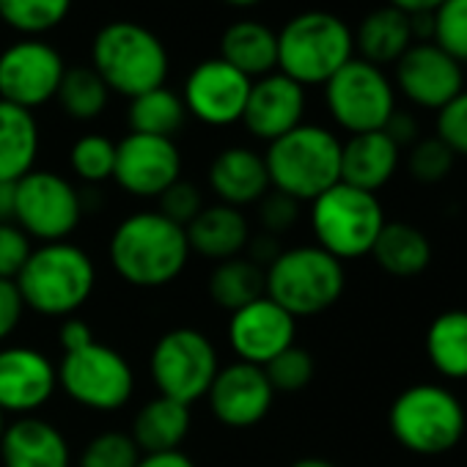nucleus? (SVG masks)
Segmentation results:
<instances>
[{"mask_svg":"<svg viewBox=\"0 0 467 467\" xmlns=\"http://www.w3.org/2000/svg\"><path fill=\"white\" fill-rule=\"evenodd\" d=\"M209 187L217 195V203L234 209L259 203L273 190L265 154L248 146H228L217 151L209 165Z\"/></svg>","mask_w":467,"mask_h":467,"instance_id":"nucleus-21","label":"nucleus"},{"mask_svg":"<svg viewBox=\"0 0 467 467\" xmlns=\"http://www.w3.org/2000/svg\"><path fill=\"white\" fill-rule=\"evenodd\" d=\"M220 371L214 344L195 327L168 330L151 349L149 374L160 396L192 407Z\"/></svg>","mask_w":467,"mask_h":467,"instance_id":"nucleus-11","label":"nucleus"},{"mask_svg":"<svg viewBox=\"0 0 467 467\" xmlns=\"http://www.w3.org/2000/svg\"><path fill=\"white\" fill-rule=\"evenodd\" d=\"M352 58V26L336 12L306 9L278 31V72L303 88L325 86Z\"/></svg>","mask_w":467,"mask_h":467,"instance_id":"nucleus-2","label":"nucleus"},{"mask_svg":"<svg viewBox=\"0 0 467 467\" xmlns=\"http://www.w3.org/2000/svg\"><path fill=\"white\" fill-rule=\"evenodd\" d=\"M437 138L456 157H467V88L437 110Z\"/></svg>","mask_w":467,"mask_h":467,"instance_id":"nucleus-41","label":"nucleus"},{"mask_svg":"<svg viewBox=\"0 0 467 467\" xmlns=\"http://www.w3.org/2000/svg\"><path fill=\"white\" fill-rule=\"evenodd\" d=\"M385 223V209L377 192H366L344 182L311 201V228L317 245L338 262L371 256Z\"/></svg>","mask_w":467,"mask_h":467,"instance_id":"nucleus-8","label":"nucleus"},{"mask_svg":"<svg viewBox=\"0 0 467 467\" xmlns=\"http://www.w3.org/2000/svg\"><path fill=\"white\" fill-rule=\"evenodd\" d=\"M69 442L61 429L36 415H23L15 423H6L0 437L4 467H69Z\"/></svg>","mask_w":467,"mask_h":467,"instance_id":"nucleus-22","label":"nucleus"},{"mask_svg":"<svg viewBox=\"0 0 467 467\" xmlns=\"http://www.w3.org/2000/svg\"><path fill=\"white\" fill-rule=\"evenodd\" d=\"M248 254V259L254 262V265H259L262 270H267L278 256H281V243H278V237H270V234H262V237H256V240H251L248 243V248H245Z\"/></svg>","mask_w":467,"mask_h":467,"instance_id":"nucleus-47","label":"nucleus"},{"mask_svg":"<svg viewBox=\"0 0 467 467\" xmlns=\"http://www.w3.org/2000/svg\"><path fill=\"white\" fill-rule=\"evenodd\" d=\"M15 284L28 311L67 319L94 295L97 267L83 248L72 243H47L31 251Z\"/></svg>","mask_w":467,"mask_h":467,"instance_id":"nucleus-4","label":"nucleus"},{"mask_svg":"<svg viewBox=\"0 0 467 467\" xmlns=\"http://www.w3.org/2000/svg\"><path fill=\"white\" fill-rule=\"evenodd\" d=\"M187 434H190V407L165 396H154L151 401H146L138 410L130 431L140 453L179 451Z\"/></svg>","mask_w":467,"mask_h":467,"instance_id":"nucleus-29","label":"nucleus"},{"mask_svg":"<svg viewBox=\"0 0 467 467\" xmlns=\"http://www.w3.org/2000/svg\"><path fill=\"white\" fill-rule=\"evenodd\" d=\"M34 245L17 223H0V278L15 281L26 267Z\"/></svg>","mask_w":467,"mask_h":467,"instance_id":"nucleus-43","label":"nucleus"},{"mask_svg":"<svg viewBox=\"0 0 467 467\" xmlns=\"http://www.w3.org/2000/svg\"><path fill=\"white\" fill-rule=\"evenodd\" d=\"M426 358L448 379H467V311L451 308L431 319L426 330Z\"/></svg>","mask_w":467,"mask_h":467,"instance_id":"nucleus-30","label":"nucleus"},{"mask_svg":"<svg viewBox=\"0 0 467 467\" xmlns=\"http://www.w3.org/2000/svg\"><path fill=\"white\" fill-rule=\"evenodd\" d=\"M0 223H15V184L0 182Z\"/></svg>","mask_w":467,"mask_h":467,"instance_id":"nucleus-50","label":"nucleus"},{"mask_svg":"<svg viewBox=\"0 0 467 467\" xmlns=\"http://www.w3.org/2000/svg\"><path fill=\"white\" fill-rule=\"evenodd\" d=\"M23 311H26V303L20 297L17 284L0 278V341H6L17 330Z\"/></svg>","mask_w":467,"mask_h":467,"instance_id":"nucleus-44","label":"nucleus"},{"mask_svg":"<svg viewBox=\"0 0 467 467\" xmlns=\"http://www.w3.org/2000/svg\"><path fill=\"white\" fill-rule=\"evenodd\" d=\"M88 341H94V330L88 322L78 319V317H67L64 325H61V333H58V344L64 352H72V349H80L86 347Z\"/></svg>","mask_w":467,"mask_h":467,"instance_id":"nucleus-46","label":"nucleus"},{"mask_svg":"<svg viewBox=\"0 0 467 467\" xmlns=\"http://www.w3.org/2000/svg\"><path fill=\"white\" fill-rule=\"evenodd\" d=\"M251 83V78L237 72L223 58H206L195 64L184 78L182 102L187 116L206 127H231L243 121Z\"/></svg>","mask_w":467,"mask_h":467,"instance_id":"nucleus-14","label":"nucleus"},{"mask_svg":"<svg viewBox=\"0 0 467 467\" xmlns=\"http://www.w3.org/2000/svg\"><path fill=\"white\" fill-rule=\"evenodd\" d=\"M297 319L267 295L234 311L228 319V344L243 363L267 366L275 355L295 344Z\"/></svg>","mask_w":467,"mask_h":467,"instance_id":"nucleus-18","label":"nucleus"},{"mask_svg":"<svg viewBox=\"0 0 467 467\" xmlns=\"http://www.w3.org/2000/svg\"><path fill=\"white\" fill-rule=\"evenodd\" d=\"M39 124L26 108L0 99V182H20L36 168L39 157Z\"/></svg>","mask_w":467,"mask_h":467,"instance_id":"nucleus-27","label":"nucleus"},{"mask_svg":"<svg viewBox=\"0 0 467 467\" xmlns=\"http://www.w3.org/2000/svg\"><path fill=\"white\" fill-rule=\"evenodd\" d=\"M69 165H72L75 176L83 179L86 184H102V182L113 179V168H116V143H113L108 135H99V132L80 135V138L72 143Z\"/></svg>","mask_w":467,"mask_h":467,"instance_id":"nucleus-35","label":"nucleus"},{"mask_svg":"<svg viewBox=\"0 0 467 467\" xmlns=\"http://www.w3.org/2000/svg\"><path fill=\"white\" fill-rule=\"evenodd\" d=\"M306 108H308L306 88L292 78L273 72L251 83L243 124L256 140L273 143L303 124Z\"/></svg>","mask_w":467,"mask_h":467,"instance_id":"nucleus-20","label":"nucleus"},{"mask_svg":"<svg viewBox=\"0 0 467 467\" xmlns=\"http://www.w3.org/2000/svg\"><path fill=\"white\" fill-rule=\"evenodd\" d=\"M190 254H198L212 262H225L243 256L251 243V225L243 209L225 203H212L198 212V217L184 228Z\"/></svg>","mask_w":467,"mask_h":467,"instance_id":"nucleus-24","label":"nucleus"},{"mask_svg":"<svg viewBox=\"0 0 467 467\" xmlns=\"http://www.w3.org/2000/svg\"><path fill=\"white\" fill-rule=\"evenodd\" d=\"M108 256L119 278L130 286L160 289L184 273L190 245L184 228L154 209L135 212L116 225Z\"/></svg>","mask_w":467,"mask_h":467,"instance_id":"nucleus-1","label":"nucleus"},{"mask_svg":"<svg viewBox=\"0 0 467 467\" xmlns=\"http://www.w3.org/2000/svg\"><path fill=\"white\" fill-rule=\"evenodd\" d=\"M75 0H0V23L23 36L42 39L72 12Z\"/></svg>","mask_w":467,"mask_h":467,"instance_id":"nucleus-34","label":"nucleus"},{"mask_svg":"<svg viewBox=\"0 0 467 467\" xmlns=\"http://www.w3.org/2000/svg\"><path fill=\"white\" fill-rule=\"evenodd\" d=\"M344 289V262L319 245L281 251V256L265 270V295L295 319L330 311L341 300Z\"/></svg>","mask_w":467,"mask_h":467,"instance_id":"nucleus-6","label":"nucleus"},{"mask_svg":"<svg viewBox=\"0 0 467 467\" xmlns=\"http://www.w3.org/2000/svg\"><path fill=\"white\" fill-rule=\"evenodd\" d=\"M56 371L58 388H64L75 404L97 412L121 410L135 390V374L127 358L97 338L80 349L64 352Z\"/></svg>","mask_w":467,"mask_h":467,"instance_id":"nucleus-10","label":"nucleus"},{"mask_svg":"<svg viewBox=\"0 0 467 467\" xmlns=\"http://www.w3.org/2000/svg\"><path fill=\"white\" fill-rule=\"evenodd\" d=\"M56 102L69 119L94 121L105 113L110 102V88L91 67H69L58 86Z\"/></svg>","mask_w":467,"mask_h":467,"instance_id":"nucleus-33","label":"nucleus"},{"mask_svg":"<svg viewBox=\"0 0 467 467\" xmlns=\"http://www.w3.org/2000/svg\"><path fill=\"white\" fill-rule=\"evenodd\" d=\"M352 36L355 58H363L379 69L393 67L415 45L412 17L390 4L368 9L360 17L358 28H352Z\"/></svg>","mask_w":467,"mask_h":467,"instance_id":"nucleus-23","label":"nucleus"},{"mask_svg":"<svg viewBox=\"0 0 467 467\" xmlns=\"http://www.w3.org/2000/svg\"><path fill=\"white\" fill-rule=\"evenodd\" d=\"M206 399L214 420L231 429H251L270 415L275 390L262 366L237 360L214 374Z\"/></svg>","mask_w":467,"mask_h":467,"instance_id":"nucleus-17","label":"nucleus"},{"mask_svg":"<svg viewBox=\"0 0 467 467\" xmlns=\"http://www.w3.org/2000/svg\"><path fill=\"white\" fill-rule=\"evenodd\" d=\"M113 179L135 198H160L182 179V151L173 138L130 132L116 143Z\"/></svg>","mask_w":467,"mask_h":467,"instance_id":"nucleus-16","label":"nucleus"},{"mask_svg":"<svg viewBox=\"0 0 467 467\" xmlns=\"http://www.w3.org/2000/svg\"><path fill=\"white\" fill-rule=\"evenodd\" d=\"M251 80L278 72V31L262 20H234L220 36V56Z\"/></svg>","mask_w":467,"mask_h":467,"instance_id":"nucleus-26","label":"nucleus"},{"mask_svg":"<svg viewBox=\"0 0 467 467\" xmlns=\"http://www.w3.org/2000/svg\"><path fill=\"white\" fill-rule=\"evenodd\" d=\"M292 467H338V464H333L330 459H322V456H303Z\"/></svg>","mask_w":467,"mask_h":467,"instance_id":"nucleus-51","label":"nucleus"},{"mask_svg":"<svg viewBox=\"0 0 467 467\" xmlns=\"http://www.w3.org/2000/svg\"><path fill=\"white\" fill-rule=\"evenodd\" d=\"M456 154L437 138H418L410 146V157H407V168L410 176L418 184H440L448 179V173L453 171Z\"/></svg>","mask_w":467,"mask_h":467,"instance_id":"nucleus-37","label":"nucleus"},{"mask_svg":"<svg viewBox=\"0 0 467 467\" xmlns=\"http://www.w3.org/2000/svg\"><path fill=\"white\" fill-rule=\"evenodd\" d=\"M91 69L105 80L110 94L132 99L165 86L171 58L151 28L135 20H113L94 34Z\"/></svg>","mask_w":467,"mask_h":467,"instance_id":"nucleus-3","label":"nucleus"},{"mask_svg":"<svg viewBox=\"0 0 467 467\" xmlns=\"http://www.w3.org/2000/svg\"><path fill=\"white\" fill-rule=\"evenodd\" d=\"M140 451L127 431H102L80 453V467H135Z\"/></svg>","mask_w":467,"mask_h":467,"instance_id":"nucleus-39","label":"nucleus"},{"mask_svg":"<svg viewBox=\"0 0 467 467\" xmlns=\"http://www.w3.org/2000/svg\"><path fill=\"white\" fill-rule=\"evenodd\" d=\"M203 206H206V203H203L201 190H198L192 182H187V179H176V182L160 195V209H157V212H160L162 217H168L171 223L187 228V225L198 217V212H201Z\"/></svg>","mask_w":467,"mask_h":467,"instance_id":"nucleus-40","label":"nucleus"},{"mask_svg":"<svg viewBox=\"0 0 467 467\" xmlns=\"http://www.w3.org/2000/svg\"><path fill=\"white\" fill-rule=\"evenodd\" d=\"M67 69L56 45L23 36L0 50V99L34 113L56 99Z\"/></svg>","mask_w":467,"mask_h":467,"instance_id":"nucleus-13","label":"nucleus"},{"mask_svg":"<svg viewBox=\"0 0 467 467\" xmlns=\"http://www.w3.org/2000/svg\"><path fill=\"white\" fill-rule=\"evenodd\" d=\"M314 358L308 349L292 344L289 349H284L281 355H275L267 366H265V374L273 385V390L278 393H297L303 390L306 385H311L314 379Z\"/></svg>","mask_w":467,"mask_h":467,"instance_id":"nucleus-38","label":"nucleus"},{"mask_svg":"<svg viewBox=\"0 0 467 467\" xmlns=\"http://www.w3.org/2000/svg\"><path fill=\"white\" fill-rule=\"evenodd\" d=\"M265 165L270 187L295 198L314 201L341 182V140L322 124H300L267 143Z\"/></svg>","mask_w":467,"mask_h":467,"instance_id":"nucleus-5","label":"nucleus"},{"mask_svg":"<svg viewBox=\"0 0 467 467\" xmlns=\"http://www.w3.org/2000/svg\"><path fill=\"white\" fill-rule=\"evenodd\" d=\"M184 121H187V108L182 102V94H176L168 86L138 94L127 105L130 132H138V135L173 138L184 127Z\"/></svg>","mask_w":467,"mask_h":467,"instance_id":"nucleus-32","label":"nucleus"},{"mask_svg":"<svg viewBox=\"0 0 467 467\" xmlns=\"http://www.w3.org/2000/svg\"><path fill=\"white\" fill-rule=\"evenodd\" d=\"M393 88L420 110H442L464 91V67L434 42H415L393 64Z\"/></svg>","mask_w":467,"mask_h":467,"instance_id":"nucleus-15","label":"nucleus"},{"mask_svg":"<svg viewBox=\"0 0 467 467\" xmlns=\"http://www.w3.org/2000/svg\"><path fill=\"white\" fill-rule=\"evenodd\" d=\"M401 149L382 132L349 135L341 143V182L366 192L382 190L399 171Z\"/></svg>","mask_w":467,"mask_h":467,"instance_id":"nucleus-25","label":"nucleus"},{"mask_svg":"<svg viewBox=\"0 0 467 467\" xmlns=\"http://www.w3.org/2000/svg\"><path fill=\"white\" fill-rule=\"evenodd\" d=\"M58 388L50 358L34 347L0 349V412L31 415L45 407Z\"/></svg>","mask_w":467,"mask_h":467,"instance_id":"nucleus-19","label":"nucleus"},{"mask_svg":"<svg viewBox=\"0 0 467 467\" xmlns=\"http://www.w3.org/2000/svg\"><path fill=\"white\" fill-rule=\"evenodd\" d=\"M83 220L78 187L56 171H31L15 182V223L31 240L67 243Z\"/></svg>","mask_w":467,"mask_h":467,"instance_id":"nucleus-12","label":"nucleus"},{"mask_svg":"<svg viewBox=\"0 0 467 467\" xmlns=\"http://www.w3.org/2000/svg\"><path fill=\"white\" fill-rule=\"evenodd\" d=\"M256 206H259V223L270 237H281V234L292 231L300 220V201L278 190H270Z\"/></svg>","mask_w":467,"mask_h":467,"instance_id":"nucleus-42","label":"nucleus"},{"mask_svg":"<svg viewBox=\"0 0 467 467\" xmlns=\"http://www.w3.org/2000/svg\"><path fill=\"white\" fill-rule=\"evenodd\" d=\"M431 36L442 53L456 64H467V0H445L431 15Z\"/></svg>","mask_w":467,"mask_h":467,"instance_id":"nucleus-36","label":"nucleus"},{"mask_svg":"<svg viewBox=\"0 0 467 467\" xmlns=\"http://www.w3.org/2000/svg\"><path fill=\"white\" fill-rule=\"evenodd\" d=\"M209 297L217 308L234 314L248 303L265 297V270L248 256H234L217 262L209 275Z\"/></svg>","mask_w":467,"mask_h":467,"instance_id":"nucleus-31","label":"nucleus"},{"mask_svg":"<svg viewBox=\"0 0 467 467\" xmlns=\"http://www.w3.org/2000/svg\"><path fill=\"white\" fill-rule=\"evenodd\" d=\"M223 4H228L234 9H254V6L265 4V0H223Z\"/></svg>","mask_w":467,"mask_h":467,"instance_id":"nucleus-52","label":"nucleus"},{"mask_svg":"<svg viewBox=\"0 0 467 467\" xmlns=\"http://www.w3.org/2000/svg\"><path fill=\"white\" fill-rule=\"evenodd\" d=\"M135 467H195V464L179 448V451H162V453H140V462Z\"/></svg>","mask_w":467,"mask_h":467,"instance_id":"nucleus-48","label":"nucleus"},{"mask_svg":"<svg viewBox=\"0 0 467 467\" xmlns=\"http://www.w3.org/2000/svg\"><path fill=\"white\" fill-rule=\"evenodd\" d=\"M382 132H385L399 149H410V146L420 138L418 121H415V116L407 113V110H396V113L388 119V124H385Z\"/></svg>","mask_w":467,"mask_h":467,"instance_id":"nucleus-45","label":"nucleus"},{"mask_svg":"<svg viewBox=\"0 0 467 467\" xmlns=\"http://www.w3.org/2000/svg\"><path fill=\"white\" fill-rule=\"evenodd\" d=\"M388 423L401 448L418 456H440L462 442L467 415L456 393L434 382H418L393 399Z\"/></svg>","mask_w":467,"mask_h":467,"instance_id":"nucleus-7","label":"nucleus"},{"mask_svg":"<svg viewBox=\"0 0 467 467\" xmlns=\"http://www.w3.org/2000/svg\"><path fill=\"white\" fill-rule=\"evenodd\" d=\"M4 429H6V415L0 412V437H4Z\"/></svg>","mask_w":467,"mask_h":467,"instance_id":"nucleus-53","label":"nucleus"},{"mask_svg":"<svg viewBox=\"0 0 467 467\" xmlns=\"http://www.w3.org/2000/svg\"><path fill=\"white\" fill-rule=\"evenodd\" d=\"M385 4L401 9L410 17H418V15H431L440 4H445V0H385Z\"/></svg>","mask_w":467,"mask_h":467,"instance_id":"nucleus-49","label":"nucleus"},{"mask_svg":"<svg viewBox=\"0 0 467 467\" xmlns=\"http://www.w3.org/2000/svg\"><path fill=\"white\" fill-rule=\"evenodd\" d=\"M377 267L393 278H415L431 265V243L426 234L404 220H388L371 248Z\"/></svg>","mask_w":467,"mask_h":467,"instance_id":"nucleus-28","label":"nucleus"},{"mask_svg":"<svg viewBox=\"0 0 467 467\" xmlns=\"http://www.w3.org/2000/svg\"><path fill=\"white\" fill-rule=\"evenodd\" d=\"M322 88L330 119L349 135L385 130L399 110L390 75L363 58L344 64Z\"/></svg>","mask_w":467,"mask_h":467,"instance_id":"nucleus-9","label":"nucleus"}]
</instances>
